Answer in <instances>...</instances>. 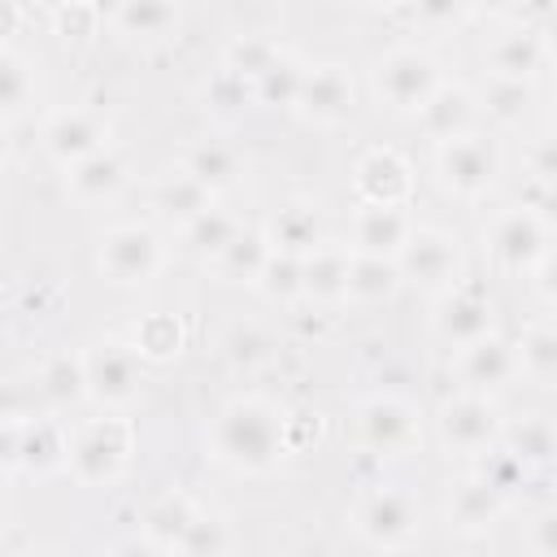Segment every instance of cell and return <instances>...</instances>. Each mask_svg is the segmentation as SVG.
Returning <instances> with one entry per match:
<instances>
[{
  "instance_id": "obj_12",
  "label": "cell",
  "mask_w": 557,
  "mask_h": 557,
  "mask_svg": "<svg viewBox=\"0 0 557 557\" xmlns=\"http://www.w3.org/2000/svg\"><path fill=\"white\" fill-rule=\"evenodd\" d=\"M357 205H409L413 196V165L396 148H366L352 165Z\"/></svg>"
},
{
  "instance_id": "obj_43",
  "label": "cell",
  "mask_w": 557,
  "mask_h": 557,
  "mask_svg": "<svg viewBox=\"0 0 557 557\" xmlns=\"http://www.w3.org/2000/svg\"><path fill=\"white\" fill-rule=\"evenodd\" d=\"M248 104H252V87H248L244 78H235L231 70H218V74L209 78V87H205V109H209L213 117H239Z\"/></svg>"
},
{
  "instance_id": "obj_22",
  "label": "cell",
  "mask_w": 557,
  "mask_h": 557,
  "mask_svg": "<svg viewBox=\"0 0 557 557\" xmlns=\"http://www.w3.org/2000/svg\"><path fill=\"white\" fill-rule=\"evenodd\" d=\"M348 257H352V248H335L326 239L313 252H305L300 296H309L318 305H339L348 292Z\"/></svg>"
},
{
  "instance_id": "obj_54",
  "label": "cell",
  "mask_w": 557,
  "mask_h": 557,
  "mask_svg": "<svg viewBox=\"0 0 557 557\" xmlns=\"http://www.w3.org/2000/svg\"><path fill=\"white\" fill-rule=\"evenodd\" d=\"M357 4H366V9H387V4H396V0H357Z\"/></svg>"
},
{
  "instance_id": "obj_10",
  "label": "cell",
  "mask_w": 557,
  "mask_h": 557,
  "mask_svg": "<svg viewBox=\"0 0 557 557\" xmlns=\"http://www.w3.org/2000/svg\"><path fill=\"white\" fill-rule=\"evenodd\" d=\"M370 78H374V91H379V100H383L387 109L413 113V109L435 91L440 65H435V57L422 52V48H392V52H383V57L374 61Z\"/></svg>"
},
{
  "instance_id": "obj_24",
  "label": "cell",
  "mask_w": 557,
  "mask_h": 557,
  "mask_svg": "<svg viewBox=\"0 0 557 557\" xmlns=\"http://www.w3.org/2000/svg\"><path fill=\"white\" fill-rule=\"evenodd\" d=\"M196 513H200V505H196L187 492H178V487H170V492H161L157 500H148L139 527H144V540L152 544V553H174L178 535L187 531V522H191Z\"/></svg>"
},
{
  "instance_id": "obj_46",
  "label": "cell",
  "mask_w": 557,
  "mask_h": 557,
  "mask_svg": "<svg viewBox=\"0 0 557 557\" xmlns=\"http://www.w3.org/2000/svg\"><path fill=\"white\" fill-rule=\"evenodd\" d=\"M52 13H57V30H61L65 39H87V35L96 30V9H91L87 0H74V4L52 9Z\"/></svg>"
},
{
  "instance_id": "obj_50",
  "label": "cell",
  "mask_w": 557,
  "mask_h": 557,
  "mask_svg": "<svg viewBox=\"0 0 557 557\" xmlns=\"http://www.w3.org/2000/svg\"><path fill=\"white\" fill-rule=\"evenodd\" d=\"M22 30V4L17 0H0V44L13 39Z\"/></svg>"
},
{
  "instance_id": "obj_28",
  "label": "cell",
  "mask_w": 557,
  "mask_h": 557,
  "mask_svg": "<svg viewBox=\"0 0 557 557\" xmlns=\"http://www.w3.org/2000/svg\"><path fill=\"white\" fill-rule=\"evenodd\" d=\"M500 444L527 466V470H540L557 457V431H553V418L544 413H527L522 422L513 426H500Z\"/></svg>"
},
{
  "instance_id": "obj_30",
  "label": "cell",
  "mask_w": 557,
  "mask_h": 557,
  "mask_svg": "<svg viewBox=\"0 0 557 557\" xmlns=\"http://www.w3.org/2000/svg\"><path fill=\"white\" fill-rule=\"evenodd\" d=\"M513 357H518V374H527L531 383L548 387L557 379V331L548 318L531 322L522 331V339L513 344Z\"/></svg>"
},
{
  "instance_id": "obj_41",
  "label": "cell",
  "mask_w": 557,
  "mask_h": 557,
  "mask_svg": "<svg viewBox=\"0 0 557 557\" xmlns=\"http://www.w3.org/2000/svg\"><path fill=\"white\" fill-rule=\"evenodd\" d=\"M226 548H231L226 522H222V518H209L205 509L187 522V531H183L178 544H174V553H183V557H218V553H226Z\"/></svg>"
},
{
  "instance_id": "obj_52",
  "label": "cell",
  "mask_w": 557,
  "mask_h": 557,
  "mask_svg": "<svg viewBox=\"0 0 557 557\" xmlns=\"http://www.w3.org/2000/svg\"><path fill=\"white\" fill-rule=\"evenodd\" d=\"M522 0H470V9H479V13H492V17H500V13H513Z\"/></svg>"
},
{
  "instance_id": "obj_38",
  "label": "cell",
  "mask_w": 557,
  "mask_h": 557,
  "mask_svg": "<svg viewBox=\"0 0 557 557\" xmlns=\"http://www.w3.org/2000/svg\"><path fill=\"white\" fill-rule=\"evenodd\" d=\"M65 466V435L52 422H22V470L48 474Z\"/></svg>"
},
{
  "instance_id": "obj_45",
  "label": "cell",
  "mask_w": 557,
  "mask_h": 557,
  "mask_svg": "<svg viewBox=\"0 0 557 557\" xmlns=\"http://www.w3.org/2000/svg\"><path fill=\"white\" fill-rule=\"evenodd\" d=\"M470 13V0H409V17L426 30H448Z\"/></svg>"
},
{
  "instance_id": "obj_40",
  "label": "cell",
  "mask_w": 557,
  "mask_h": 557,
  "mask_svg": "<svg viewBox=\"0 0 557 557\" xmlns=\"http://www.w3.org/2000/svg\"><path fill=\"white\" fill-rule=\"evenodd\" d=\"M300 274H305V257H292V252H274L265 257L261 274H257V287L270 296V300H296L300 296Z\"/></svg>"
},
{
  "instance_id": "obj_47",
  "label": "cell",
  "mask_w": 557,
  "mask_h": 557,
  "mask_svg": "<svg viewBox=\"0 0 557 557\" xmlns=\"http://www.w3.org/2000/svg\"><path fill=\"white\" fill-rule=\"evenodd\" d=\"M527 548H531L535 557H553V553H557V509H540V513L531 518Z\"/></svg>"
},
{
  "instance_id": "obj_20",
  "label": "cell",
  "mask_w": 557,
  "mask_h": 557,
  "mask_svg": "<svg viewBox=\"0 0 557 557\" xmlns=\"http://www.w3.org/2000/svg\"><path fill=\"white\" fill-rule=\"evenodd\" d=\"M548 61V39L540 26H513L487 44V65L500 78H535Z\"/></svg>"
},
{
  "instance_id": "obj_39",
  "label": "cell",
  "mask_w": 557,
  "mask_h": 557,
  "mask_svg": "<svg viewBox=\"0 0 557 557\" xmlns=\"http://www.w3.org/2000/svg\"><path fill=\"white\" fill-rule=\"evenodd\" d=\"M283 48L274 44V39H261V35H239V39H231L226 44V52H222V70H231L235 78H244L248 87H252V78L278 57Z\"/></svg>"
},
{
  "instance_id": "obj_55",
  "label": "cell",
  "mask_w": 557,
  "mask_h": 557,
  "mask_svg": "<svg viewBox=\"0 0 557 557\" xmlns=\"http://www.w3.org/2000/svg\"><path fill=\"white\" fill-rule=\"evenodd\" d=\"M39 4H48V9H65V4H74V0H39Z\"/></svg>"
},
{
  "instance_id": "obj_15",
  "label": "cell",
  "mask_w": 557,
  "mask_h": 557,
  "mask_svg": "<svg viewBox=\"0 0 557 557\" xmlns=\"http://www.w3.org/2000/svg\"><path fill=\"white\" fill-rule=\"evenodd\" d=\"M457 374H461V383H466L470 392H487V396L500 392V387L518 374L513 344L500 339L496 331L483 335V339H474V344H466L461 357H457Z\"/></svg>"
},
{
  "instance_id": "obj_16",
  "label": "cell",
  "mask_w": 557,
  "mask_h": 557,
  "mask_svg": "<svg viewBox=\"0 0 557 557\" xmlns=\"http://www.w3.org/2000/svg\"><path fill=\"white\" fill-rule=\"evenodd\" d=\"M409 231H413L409 205H357V213H352V252L396 257L400 244L409 239Z\"/></svg>"
},
{
  "instance_id": "obj_4",
  "label": "cell",
  "mask_w": 557,
  "mask_h": 557,
  "mask_svg": "<svg viewBox=\"0 0 557 557\" xmlns=\"http://www.w3.org/2000/svg\"><path fill=\"white\" fill-rule=\"evenodd\" d=\"M487 239V257L505 270V274H531L544 257H548V213L531 209V205H509L492 218V226L483 231Z\"/></svg>"
},
{
  "instance_id": "obj_14",
  "label": "cell",
  "mask_w": 557,
  "mask_h": 557,
  "mask_svg": "<svg viewBox=\"0 0 557 557\" xmlns=\"http://www.w3.org/2000/svg\"><path fill=\"white\" fill-rule=\"evenodd\" d=\"M431 322H435V335H440L444 344L466 348V344L492 335L496 309H492V300H487L479 287H457V283H453V287H444V296H440Z\"/></svg>"
},
{
  "instance_id": "obj_56",
  "label": "cell",
  "mask_w": 557,
  "mask_h": 557,
  "mask_svg": "<svg viewBox=\"0 0 557 557\" xmlns=\"http://www.w3.org/2000/svg\"><path fill=\"white\" fill-rule=\"evenodd\" d=\"M0 500H4V470H0Z\"/></svg>"
},
{
  "instance_id": "obj_21",
  "label": "cell",
  "mask_w": 557,
  "mask_h": 557,
  "mask_svg": "<svg viewBox=\"0 0 557 557\" xmlns=\"http://www.w3.org/2000/svg\"><path fill=\"white\" fill-rule=\"evenodd\" d=\"M413 117H418V126L440 144V139H453V135H461V131H470V117H474V96H470V87H461V83H435V91L413 109Z\"/></svg>"
},
{
  "instance_id": "obj_7",
  "label": "cell",
  "mask_w": 557,
  "mask_h": 557,
  "mask_svg": "<svg viewBox=\"0 0 557 557\" xmlns=\"http://www.w3.org/2000/svg\"><path fill=\"white\" fill-rule=\"evenodd\" d=\"M357 435L374 457H400L422 440V413L396 392H374L357 405Z\"/></svg>"
},
{
  "instance_id": "obj_37",
  "label": "cell",
  "mask_w": 557,
  "mask_h": 557,
  "mask_svg": "<svg viewBox=\"0 0 557 557\" xmlns=\"http://www.w3.org/2000/svg\"><path fill=\"white\" fill-rule=\"evenodd\" d=\"M474 474H479L487 487H496L505 500H513V496L522 492V483H527L531 470H527V466L496 440V444H487L483 453H474Z\"/></svg>"
},
{
  "instance_id": "obj_23",
  "label": "cell",
  "mask_w": 557,
  "mask_h": 557,
  "mask_svg": "<svg viewBox=\"0 0 557 557\" xmlns=\"http://www.w3.org/2000/svg\"><path fill=\"white\" fill-rule=\"evenodd\" d=\"M65 183L87 205L91 200H109L126 183V161L113 148H96V152H87V157H78V161L65 165Z\"/></svg>"
},
{
  "instance_id": "obj_35",
  "label": "cell",
  "mask_w": 557,
  "mask_h": 557,
  "mask_svg": "<svg viewBox=\"0 0 557 557\" xmlns=\"http://www.w3.org/2000/svg\"><path fill=\"white\" fill-rule=\"evenodd\" d=\"M531 104H535V87L527 78H500V74H492L483 83V109L500 126H518L531 113Z\"/></svg>"
},
{
  "instance_id": "obj_31",
  "label": "cell",
  "mask_w": 557,
  "mask_h": 557,
  "mask_svg": "<svg viewBox=\"0 0 557 557\" xmlns=\"http://www.w3.org/2000/svg\"><path fill=\"white\" fill-rule=\"evenodd\" d=\"M39 396L52 409H70L87 396V379H83V357L78 352H57L44 361L39 370Z\"/></svg>"
},
{
  "instance_id": "obj_34",
  "label": "cell",
  "mask_w": 557,
  "mask_h": 557,
  "mask_svg": "<svg viewBox=\"0 0 557 557\" xmlns=\"http://www.w3.org/2000/svg\"><path fill=\"white\" fill-rule=\"evenodd\" d=\"M300 74H305V65H300L292 52H278V57L252 78V100H257V104H270V109H292V104H296V91H300Z\"/></svg>"
},
{
  "instance_id": "obj_36",
  "label": "cell",
  "mask_w": 557,
  "mask_h": 557,
  "mask_svg": "<svg viewBox=\"0 0 557 557\" xmlns=\"http://www.w3.org/2000/svg\"><path fill=\"white\" fill-rule=\"evenodd\" d=\"M183 339H187V331H183V322L174 313H148V318H139V326L131 335V344H135V352L144 361H170V357H178L183 352Z\"/></svg>"
},
{
  "instance_id": "obj_26",
  "label": "cell",
  "mask_w": 557,
  "mask_h": 557,
  "mask_svg": "<svg viewBox=\"0 0 557 557\" xmlns=\"http://www.w3.org/2000/svg\"><path fill=\"white\" fill-rule=\"evenodd\" d=\"M183 170H187L200 187H209V191L218 196V191H226V187L239 183V174H244V157H239L231 144H222V139H200V144L187 148Z\"/></svg>"
},
{
  "instance_id": "obj_2",
  "label": "cell",
  "mask_w": 557,
  "mask_h": 557,
  "mask_svg": "<svg viewBox=\"0 0 557 557\" xmlns=\"http://www.w3.org/2000/svg\"><path fill=\"white\" fill-rule=\"evenodd\" d=\"M135 431L126 418H91L65 440V470L78 487H109L131 457Z\"/></svg>"
},
{
  "instance_id": "obj_32",
  "label": "cell",
  "mask_w": 557,
  "mask_h": 557,
  "mask_svg": "<svg viewBox=\"0 0 557 557\" xmlns=\"http://www.w3.org/2000/svg\"><path fill=\"white\" fill-rule=\"evenodd\" d=\"M174 22H178L174 0H122L117 13H113V26L126 39H161Z\"/></svg>"
},
{
  "instance_id": "obj_29",
  "label": "cell",
  "mask_w": 557,
  "mask_h": 557,
  "mask_svg": "<svg viewBox=\"0 0 557 557\" xmlns=\"http://www.w3.org/2000/svg\"><path fill=\"white\" fill-rule=\"evenodd\" d=\"M152 205H157V213H161L165 222H178V226H183V222H191L200 209L213 205V191L200 187L187 170H174V174H165V178L157 183Z\"/></svg>"
},
{
  "instance_id": "obj_42",
  "label": "cell",
  "mask_w": 557,
  "mask_h": 557,
  "mask_svg": "<svg viewBox=\"0 0 557 557\" xmlns=\"http://www.w3.org/2000/svg\"><path fill=\"white\" fill-rule=\"evenodd\" d=\"M226 361L235 366V370H257V366H265L270 361V335L261 331V326H252V322H239V326H231L226 331Z\"/></svg>"
},
{
  "instance_id": "obj_8",
  "label": "cell",
  "mask_w": 557,
  "mask_h": 557,
  "mask_svg": "<svg viewBox=\"0 0 557 557\" xmlns=\"http://www.w3.org/2000/svg\"><path fill=\"white\" fill-rule=\"evenodd\" d=\"M396 270L405 283H418V287H453L457 274H461V239L448 231V226H418L409 231V239L400 244L396 252Z\"/></svg>"
},
{
  "instance_id": "obj_49",
  "label": "cell",
  "mask_w": 557,
  "mask_h": 557,
  "mask_svg": "<svg viewBox=\"0 0 557 557\" xmlns=\"http://www.w3.org/2000/svg\"><path fill=\"white\" fill-rule=\"evenodd\" d=\"M22 466V418H0V470Z\"/></svg>"
},
{
  "instance_id": "obj_3",
  "label": "cell",
  "mask_w": 557,
  "mask_h": 557,
  "mask_svg": "<svg viewBox=\"0 0 557 557\" xmlns=\"http://www.w3.org/2000/svg\"><path fill=\"white\" fill-rule=\"evenodd\" d=\"M435 178L457 200H483L500 178V152L487 135L461 131L453 139H440L435 148Z\"/></svg>"
},
{
  "instance_id": "obj_25",
  "label": "cell",
  "mask_w": 557,
  "mask_h": 557,
  "mask_svg": "<svg viewBox=\"0 0 557 557\" xmlns=\"http://www.w3.org/2000/svg\"><path fill=\"white\" fill-rule=\"evenodd\" d=\"M400 270H396V257H379V252H352L348 257V292L344 300H357V305H383L396 296L400 287Z\"/></svg>"
},
{
  "instance_id": "obj_9",
  "label": "cell",
  "mask_w": 557,
  "mask_h": 557,
  "mask_svg": "<svg viewBox=\"0 0 557 557\" xmlns=\"http://www.w3.org/2000/svg\"><path fill=\"white\" fill-rule=\"evenodd\" d=\"M500 426L505 422H500V409L492 405V396L487 392H470V387L457 392L453 400H444L440 413H435V435L457 457H474L487 444H496Z\"/></svg>"
},
{
  "instance_id": "obj_17",
  "label": "cell",
  "mask_w": 557,
  "mask_h": 557,
  "mask_svg": "<svg viewBox=\"0 0 557 557\" xmlns=\"http://www.w3.org/2000/svg\"><path fill=\"white\" fill-rule=\"evenodd\" d=\"M505 496L496 492V487H487L474 470L461 479V483H453V492H448V527L457 531V535H483V531H492L496 522H500V513H505Z\"/></svg>"
},
{
  "instance_id": "obj_44",
  "label": "cell",
  "mask_w": 557,
  "mask_h": 557,
  "mask_svg": "<svg viewBox=\"0 0 557 557\" xmlns=\"http://www.w3.org/2000/svg\"><path fill=\"white\" fill-rule=\"evenodd\" d=\"M30 91H35V74H30V65H26L17 52H4V48H0V117L26 109Z\"/></svg>"
},
{
  "instance_id": "obj_33",
  "label": "cell",
  "mask_w": 557,
  "mask_h": 557,
  "mask_svg": "<svg viewBox=\"0 0 557 557\" xmlns=\"http://www.w3.org/2000/svg\"><path fill=\"white\" fill-rule=\"evenodd\" d=\"M239 231V222L226 213V209H218V205H209V209H200L191 222H183V248L196 257V261H213L222 248H226V239Z\"/></svg>"
},
{
  "instance_id": "obj_53",
  "label": "cell",
  "mask_w": 557,
  "mask_h": 557,
  "mask_svg": "<svg viewBox=\"0 0 557 557\" xmlns=\"http://www.w3.org/2000/svg\"><path fill=\"white\" fill-rule=\"evenodd\" d=\"M4 157H9V131H4V122H0V165H4Z\"/></svg>"
},
{
  "instance_id": "obj_5",
  "label": "cell",
  "mask_w": 557,
  "mask_h": 557,
  "mask_svg": "<svg viewBox=\"0 0 557 557\" xmlns=\"http://www.w3.org/2000/svg\"><path fill=\"white\" fill-rule=\"evenodd\" d=\"M352 531L370 548H409L422 535V505L400 483L374 487V492L361 496V505L352 513Z\"/></svg>"
},
{
  "instance_id": "obj_27",
  "label": "cell",
  "mask_w": 557,
  "mask_h": 557,
  "mask_svg": "<svg viewBox=\"0 0 557 557\" xmlns=\"http://www.w3.org/2000/svg\"><path fill=\"white\" fill-rule=\"evenodd\" d=\"M265 257H270L265 231H261V226H239V231L226 239V248L213 257V265H218V274H222L226 283H257Z\"/></svg>"
},
{
  "instance_id": "obj_13",
  "label": "cell",
  "mask_w": 557,
  "mask_h": 557,
  "mask_svg": "<svg viewBox=\"0 0 557 557\" xmlns=\"http://www.w3.org/2000/svg\"><path fill=\"white\" fill-rule=\"evenodd\" d=\"M352 100L357 96H352L348 70L326 61V65H313V70L300 74V91H296L292 109H300V117H309L318 126H339V122L352 117Z\"/></svg>"
},
{
  "instance_id": "obj_6",
  "label": "cell",
  "mask_w": 557,
  "mask_h": 557,
  "mask_svg": "<svg viewBox=\"0 0 557 557\" xmlns=\"http://www.w3.org/2000/svg\"><path fill=\"white\" fill-rule=\"evenodd\" d=\"M83 379H87V396L104 409H117V405H131L139 396V383H144V357L135 352L131 339H117V335H104L96 344H87L83 352Z\"/></svg>"
},
{
  "instance_id": "obj_1",
  "label": "cell",
  "mask_w": 557,
  "mask_h": 557,
  "mask_svg": "<svg viewBox=\"0 0 557 557\" xmlns=\"http://www.w3.org/2000/svg\"><path fill=\"white\" fill-rule=\"evenodd\" d=\"M209 453L235 474H265L287 453V413L270 396H235L209 422Z\"/></svg>"
},
{
  "instance_id": "obj_48",
  "label": "cell",
  "mask_w": 557,
  "mask_h": 557,
  "mask_svg": "<svg viewBox=\"0 0 557 557\" xmlns=\"http://www.w3.org/2000/svg\"><path fill=\"white\" fill-rule=\"evenodd\" d=\"M527 174L553 183V174H557V148H553V135H548V131L535 135V144H531V152H527Z\"/></svg>"
},
{
  "instance_id": "obj_51",
  "label": "cell",
  "mask_w": 557,
  "mask_h": 557,
  "mask_svg": "<svg viewBox=\"0 0 557 557\" xmlns=\"http://www.w3.org/2000/svg\"><path fill=\"white\" fill-rule=\"evenodd\" d=\"M17 413H22V392L0 379V418H17Z\"/></svg>"
},
{
  "instance_id": "obj_18",
  "label": "cell",
  "mask_w": 557,
  "mask_h": 557,
  "mask_svg": "<svg viewBox=\"0 0 557 557\" xmlns=\"http://www.w3.org/2000/svg\"><path fill=\"white\" fill-rule=\"evenodd\" d=\"M44 148L52 161L70 165V161L104 148V122L91 109H57L44 122Z\"/></svg>"
},
{
  "instance_id": "obj_11",
  "label": "cell",
  "mask_w": 557,
  "mask_h": 557,
  "mask_svg": "<svg viewBox=\"0 0 557 557\" xmlns=\"http://www.w3.org/2000/svg\"><path fill=\"white\" fill-rule=\"evenodd\" d=\"M161 270V239L144 222H122L100 239V274L117 287H139Z\"/></svg>"
},
{
  "instance_id": "obj_19",
  "label": "cell",
  "mask_w": 557,
  "mask_h": 557,
  "mask_svg": "<svg viewBox=\"0 0 557 557\" xmlns=\"http://www.w3.org/2000/svg\"><path fill=\"white\" fill-rule=\"evenodd\" d=\"M261 231H265L274 252H292V257L313 252L322 244V235H326L318 200H287V205H278Z\"/></svg>"
}]
</instances>
